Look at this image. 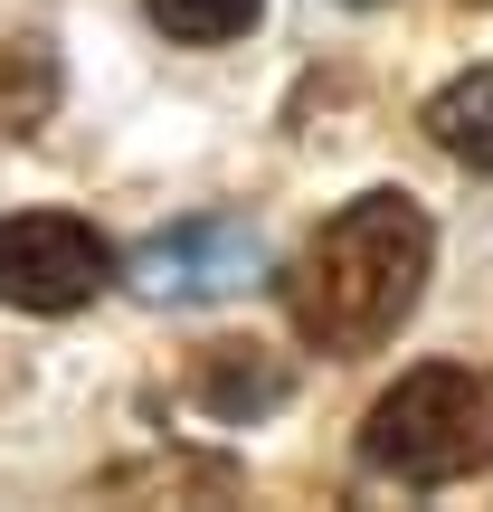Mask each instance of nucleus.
Returning <instances> with one entry per match:
<instances>
[{
    "mask_svg": "<svg viewBox=\"0 0 493 512\" xmlns=\"http://www.w3.org/2000/svg\"><path fill=\"white\" fill-rule=\"evenodd\" d=\"M427 266H437V228L418 200L399 190H361L342 219H323V238L294 256L285 275V313L313 351L361 361V351L399 342V323L418 313Z\"/></svg>",
    "mask_w": 493,
    "mask_h": 512,
    "instance_id": "obj_1",
    "label": "nucleus"
},
{
    "mask_svg": "<svg viewBox=\"0 0 493 512\" xmlns=\"http://www.w3.org/2000/svg\"><path fill=\"white\" fill-rule=\"evenodd\" d=\"M361 465L408 494H437L493 465V370L465 361H427L399 389H380L361 418Z\"/></svg>",
    "mask_w": 493,
    "mask_h": 512,
    "instance_id": "obj_2",
    "label": "nucleus"
},
{
    "mask_svg": "<svg viewBox=\"0 0 493 512\" xmlns=\"http://www.w3.org/2000/svg\"><path fill=\"white\" fill-rule=\"evenodd\" d=\"M114 285V247L67 209H19L0 219V304L10 313H76Z\"/></svg>",
    "mask_w": 493,
    "mask_h": 512,
    "instance_id": "obj_3",
    "label": "nucleus"
},
{
    "mask_svg": "<svg viewBox=\"0 0 493 512\" xmlns=\"http://www.w3.org/2000/svg\"><path fill=\"white\" fill-rule=\"evenodd\" d=\"M256 275H266V238L247 219H181V228L133 247V285L152 304H219V294L256 285Z\"/></svg>",
    "mask_w": 493,
    "mask_h": 512,
    "instance_id": "obj_4",
    "label": "nucleus"
},
{
    "mask_svg": "<svg viewBox=\"0 0 493 512\" xmlns=\"http://www.w3.org/2000/svg\"><path fill=\"white\" fill-rule=\"evenodd\" d=\"M190 399H200L209 418L247 427V418H266V408L294 399V370H285V351H266V342H209L200 361H190Z\"/></svg>",
    "mask_w": 493,
    "mask_h": 512,
    "instance_id": "obj_5",
    "label": "nucleus"
},
{
    "mask_svg": "<svg viewBox=\"0 0 493 512\" xmlns=\"http://www.w3.org/2000/svg\"><path fill=\"white\" fill-rule=\"evenodd\" d=\"M427 143H437L446 162L493 171V67H465L456 86L427 95Z\"/></svg>",
    "mask_w": 493,
    "mask_h": 512,
    "instance_id": "obj_6",
    "label": "nucleus"
},
{
    "mask_svg": "<svg viewBox=\"0 0 493 512\" xmlns=\"http://www.w3.org/2000/svg\"><path fill=\"white\" fill-rule=\"evenodd\" d=\"M48 114H57V48L0 38V133H38Z\"/></svg>",
    "mask_w": 493,
    "mask_h": 512,
    "instance_id": "obj_7",
    "label": "nucleus"
},
{
    "mask_svg": "<svg viewBox=\"0 0 493 512\" xmlns=\"http://www.w3.org/2000/svg\"><path fill=\"white\" fill-rule=\"evenodd\" d=\"M152 29L181 38V48H228V38H247L256 19H266V0H143Z\"/></svg>",
    "mask_w": 493,
    "mask_h": 512,
    "instance_id": "obj_8",
    "label": "nucleus"
},
{
    "mask_svg": "<svg viewBox=\"0 0 493 512\" xmlns=\"http://www.w3.org/2000/svg\"><path fill=\"white\" fill-rule=\"evenodd\" d=\"M351 10H380V0H351Z\"/></svg>",
    "mask_w": 493,
    "mask_h": 512,
    "instance_id": "obj_9",
    "label": "nucleus"
},
{
    "mask_svg": "<svg viewBox=\"0 0 493 512\" xmlns=\"http://www.w3.org/2000/svg\"><path fill=\"white\" fill-rule=\"evenodd\" d=\"M475 10H493V0H475Z\"/></svg>",
    "mask_w": 493,
    "mask_h": 512,
    "instance_id": "obj_10",
    "label": "nucleus"
}]
</instances>
